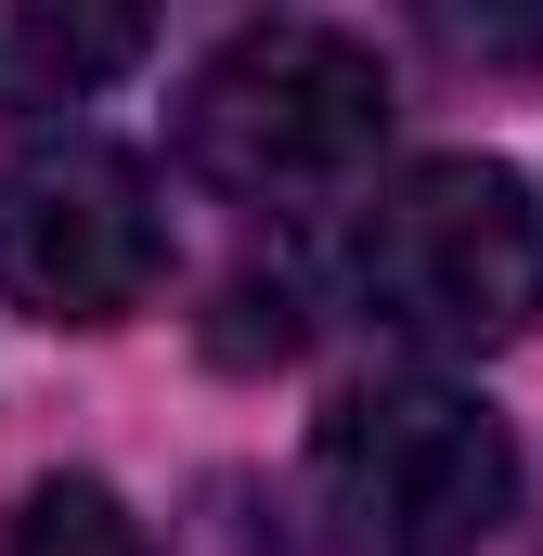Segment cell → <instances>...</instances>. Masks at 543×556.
<instances>
[{"label":"cell","mask_w":543,"mask_h":556,"mask_svg":"<svg viewBox=\"0 0 543 556\" xmlns=\"http://www.w3.org/2000/svg\"><path fill=\"white\" fill-rule=\"evenodd\" d=\"M389 142V65L350 39V26H247L194 65L181 91V155L194 181L247 194V207H311V194H350Z\"/></svg>","instance_id":"obj_1"},{"label":"cell","mask_w":543,"mask_h":556,"mask_svg":"<svg viewBox=\"0 0 543 556\" xmlns=\"http://www.w3.org/2000/svg\"><path fill=\"white\" fill-rule=\"evenodd\" d=\"M518 505V453L440 376H376L311 440V518L337 556H479Z\"/></svg>","instance_id":"obj_2"},{"label":"cell","mask_w":543,"mask_h":556,"mask_svg":"<svg viewBox=\"0 0 543 556\" xmlns=\"http://www.w3.org/2000/svg\"><path fill=\"white\" fill-rule=\"evenodd\" d=\"M350 273H363V311L389 337L479 363V350L531 337V311H543V220H531V194H518V168L427 155V168H402L363 207Z\"/></svg>","instance_id":"obj_3"},{"label":"cell","mask_w":543,"mask_h":556,"mask_svg":"<svg viewBox=\"0 0 543 556\" xmlns=\"http://www.w3.org/2000/svg\"><path fill=\"white\" fill-rule=\"evenodd\" d=\"M168 273V220L130 142L104 130H39L0 155V285L39 324H130Z\"/></svg>","instance_id":"obj_4"},{"label":"cell","mask_w":543,"mask_h":556,"mask_svg":"<svg viewBox=\"0 0 543 556\" xmlns=\"http://www.w3.org/2000/svg\"><path fill=\"white\" fill-rule=\"evenodd\" d=\"M130 52H142V13H13V0H0V117L78 104V91L117 78Z\"/></svg>","instance_id":"obj_5"},{"label":"cell","mask_w":543,"mask_h":556,"mask_svg":"<svg viewBox=\"0 0 543 556\" xmlns=\"http://www.w3.org/2000/svg\"><path fill=\"white\" fill-rule=\"evenodd\" d=\"M0 556H155V544H142V518L104 492V479H39V492L13 505Z\"/></svg>","instance_id":"obj_6"}]
</instances>
